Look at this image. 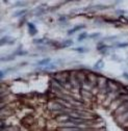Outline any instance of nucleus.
Instances as JSON below:
<instances>
[{"label":"nucleus","mask_w":128,"mask_h":131,"mask_svg":"<svg viewBox=\"0 0 128 131\" xmlns=\"http://www.w3.org/2000/svg\"><path fill=\"white\" fill-rule=\"evenodd\" d=\"M126 112H128V100L125 101L123 104H121V105L115 110V113H113V115H115V119L118 118V116H120V115L124 114V113H126Z\"/></svg>","instance_id":"1"},{"label":"nucleus","mask_w":128,"mask_h":131,"mask_svg":"<svg viewBox=\"0 0 128 131\" xmlns=\"http://www.w3.org/2000/svg\"><path fill=\"white\" fill-rule=\"evenodd\" d=\"M32 13H33V15H34V16H37V17H40V16H42V15H44V14L46 13L45 4H42V5L38 6V8H35L34 11H33Z\"/></svg>","instance_id":"2"},{"label":"nucleus","mask_w":128,"mask_h":131,"mask_svg":"<svg viewBox=\"0 0 128 131\" xmlns=\"http://www.w3.org/2000/svg\"><path fill=\"white\" fill-rule=\"evenodd\" d=\"M26 24L28 26V32H29V34L31 37H34L35 34L38 33V29H37V27H35V25L32 22H27Z\"/></svg>","instance_id":"3"},{"label":"nucleus","mask_w":128,"mask_h":131,"mask_svg":"<svg viewBox=\"0 0 128 131\" xmlns=\"http://www.w3.org/2000/svg\"><path fill=\"white\" fill-rule=\"evenodd\" d=\"M16 40L13 39L11 37H2L1 38V42H0V44H1V46H3L4 44H8V45H13L15 44Z\"/></svg>","instance_id":"4"},{"label":"nucleus","mask_w":128,"mask_h":131,"mask_svg":"<svg viewBox=\"0 0 128 131\" xmlns=\"http://www.w3.org/2000/svg\"><path fill=\"white\" fill-rule=\"evenodd\" d=\"M108 46L107 45H105V44H103L102 42H100L98 44V46H97V51H99L100 53H102V54H106L107 53V50H108Z\"/></svg>","instance_id":"5"},{"label":"nucleus","mask_w":128,"mask_h":131,"mask_svg":"<svg viewBox=\"0 0 128 131\" xmlns=\"http://www.w3.org/2000/svg\"><path fill=\"white\" fill-rule=\"evenodd\" d=\"M83 28H85V25L84 24H80V25H76V26H74L73 28H71L70 30H68V36H71V34H73V33H75L76 31H78V30H81V29H83Z\"/></svg>","instance_id":"6"},{"label":"nucleus","mask_w":128,"mask_h":131,"mask_svg":"<svg viewBox=\"0 0 128 131\" xmlns=\"http://www.w3.org/2000/svg\"><path fill=\"white\" fill-rule=\"evenodd\" d=\"M49 64H51V58L50 57H46V58H43V59H41V60H39L38 63H37V65L38 66H47V65H49Z\"/></svg>","instance_id":"7"},{"label":"nucleus","mask_w":128,"mask_h":131,"mask_svg":"<svg viewBox=\"0 0 128 131\" xmlns=\"http://www.w3.org/2000/svg\"><path fill=\"white\" fill-rule=\"evenodd\" d=\"M72 45H73V41L71 39H68V40L62 41V42L60 43V47L59 48H67V47H71Z\"/></svg>","instance_id":"8"},{"label":"nucleus","mask_w":128,"mask_h":131,"mask_svg":"<svg viewBox=\"0 0 128 131\" xmlns=\"http://www.w3.org/2000/svg\"><path fill=\"white\" fill-rule=\"evenodd\" d=\"M27 54H28L27 51L22 50V46H20L18 49L15 51V53H14V55H19V56H25V55H27Z\"/></svg>","instance_id":"9"},{"label":"nucleus","mask_w":128,"mask_h":131,"mask_svg":"<svg viewBox=\"0 0 128 131\" xmlns=\"http://www.w3.org/2000/svg\"><path fill=\"white\" fill-rule=\"evenodd\" d=\"M94 68L96 69V70H101V69H103V68H104L103 60H102V59H99L97 63L94 65Z\"/></svg>","instance_id":"10"},{"label":"nucleus","mask_w":128,"mask_h":131,"mask_svg":"<svg viewBox=\"0 0 128 131\" xmlns=\"http://www.w3.org/2000/svg\"><path fill=\"white\" fill-rule=\"evenodd\" d=\"M26 13H27V10H21V11L16 12V13L13 15V17H15V18H18V17H23Z\"/></svg>","instance_id":"11"},{"label":"nucleus","mask_w":128,"mask_h":131,"mask_svg":"<svg viewBox=\"0 0 128 131\" xmlns=\"http://www.w3.org/2000/svg\"><path fill=\"white\" fill-rule=\"evenodd\" d=\"M89 37V34H88V32H85V31H83V32H81L79 36H78V39H77V41L78 42H82V41H84L85 39H87Z\"/></svg>","instance_id":"12"},{"label":"nucleus","mask_w":128,"mask_h":131,"mask_svg":"<svg viewBox=\"0 0 128 131\" xmlns=\"http://www.w3.org/2000/svg\"><path fill=\"white\" fill-rule=\"evenodd\" d=\"M46 40H47V38H42V39H33V41L32 42L34 43V44H40V45H45V43H46Z\"/></svg>","instance_id":"13"},{"label":"nucleus","mask_w":128,"mask_h":131,"mask_svg":"<svg viewBox=\"0 0 128 131\" xmlns=\"http://www.w3.org/2000/svg\"><path fill=\"white\" fill-rule=\"evenodd\" d=\"M72 50L77 51V52H79V53H85V52H89V49H87V48H84V47H76V48H73Z\"/></svg>","instance_id":"14"},{"label":"nucleus","mask_w":128,"mask_h":131,"mask_svg":"<svg viewBox=\"0 0 128 131\" xmlns=\"http://www.w3.org/2000/svg\"><path fill=\"white\" fill-rule=\"evenodd\" d=\"M55 69H56V66L54 64H49L45 67H43L42 70H55Z\"/></svg>","instance_id":"15"},{"label":"nucleus","mask_w":128,"mask_h":131,"mask_svg":"<svg viewBox=\"0 0 128 131\" xmlns=\"http://www.w3.org/2000/svg\"><path fill=\"white\" fill-rule=\"evenodd\" d=\"M14 59H15L14 54L9 55V56H6V57H1V61H11V60H14Z\"/></svg>","instance_id":"16"},{"label":"nucleus","mask_w":128,"mask_h":131,"mask_svg":"<svg viewBox=\"0 0 128 131\" xmlns=\"http://www.w3.org/2000/svg\"><path fill=\"white\" fill-rule=\"evenodd\" d=\"M68 18H69V17L66 16V15H61V16L58 17V22H60V23H65V22H67Z\"/></svg>","instance_id":"17"},{"label":"nucleus","mask_w":128,"mask_h":131,"mask_svg":"<svg viewBox=\"0 0 128 131\" xmlns=\"http://www.w3.org/2000/svg\"><path fill=\"white\" fill-rule=\"evenodd\" d=\"M116 46H117L118 48H126V47H128V42H125V43H118Z\"/></svg>","instance_id":"18"},{"label":"nucleus","mask_w":128,"mask_h":131,"mask_svg":"<svg viewBox=\"0 0 128 131\" xmlns=\"http://www.w3.org/2000/svg\"><path fill=\"white\" fill-rule=\"evenodd\" d=\"M101 36V33L100 32H94V33H92L89 36L90 39H95V38H98V37H100Z\"/></svg>","instance_id":"19"},{"label":"nucleus","mask_w":128,"mask_h":131,"mask_svg":"<svg viewBox=\"0 0 128 131\" xmlns=\"http://www.w3.org/2000/svg\"><path fill=\"white\" fill-rule=\"evenodd\" d=\"M24 4H26V2H23V1H18L15 3L14 6H24Z\"/></svg>","instance_id":"20"},{"label":"nucleus","mask_w":128,"mask_h":131,"mask_svg":"<svg viewBox=\"0 0 128 131\" xmlns=\"http://www.w3.org/2000/svg\"><path fill=\"white\" fill-rule=\"evenodd\" d=\"M6 71L8 70H1V72H0V78L1 79H3V77L6 75Z\"/></svg>","instance_id":"21"},{"label":"nucleus","mask_w":128,"mask_h":131,"mask_svg":"<svg viewBox=\"0 0 128 131\" xmlns=\"http://www.w3.org/2000/svg\"><path fill=\"white\" fill-rule=\"evenodd\" d=\"M123 77H125V78L128 80V73H127V72H124V73H123Z\"/></svg>","instance_id":"22"},{"label":"nucleus","mask_w":128,"mask_h":131,"mask_svg":"<svg viewBox=\"0 0 128 131\" xmlns=\"http://www.w3.org/2000/svg\"><path fill=\"white\" fill-rule=\"evenodd\" d=\"M72 131H80V130H72Z\"/></svg>","instance_id":"23"}]
</instances>
